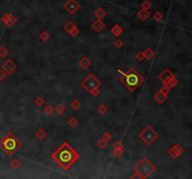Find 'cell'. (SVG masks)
Listing matches in <instances>:
<instances>
[{
	"mask_svg": "<svg viewBox=\"0 0 192 179\" xmlns=\"http://www.w3.org/2000/svg\"><path fill=\"white\" fill-rule=\"evenodd\" d=\"M79 154L67 142L63 143L51 155V158L63 170H68L71 168V166L79 159Z\"/></svg>",
	"mask_w": 192,
	"mask_h": 179,
	"instance_id": "1",
	"label": "cell"
},
{
	"mask_svg": "<svg viewBox=\"0 0 192 179\" xmlns=\"http://www.w3.org/2000/svg\"><path fill=\"white\" fill-rule=\"evenodd\" d=\"M121 81L130 91H133L143 82V78L136 71L134 67H131L127 73L123 74L121 78Z\"/></svg>",
	"mask_w": 192,
	"mask_h": 179,
	"instance_id": "2",
	"label": "cell"
},
{
	"mask_svg": "<svg viewBox=\"0 0 192 179\" xmlns=\"http://www.w3.org/2000/svg\"><path fill=\"white\" fill-rule=\"evenodd\" d=\"M20 147H21V142H19L16 139L13 133L6 134L5 137L0 141V148H2L3 151L8 156H11Z\"/></svg>",
	"mask_w": 192,
	"mask_h": 179,
	"instance_id": "3",
	"label": "cell"
},
{
	"mask_svg": "<svg viewBox=\"0 0 192 179\" xmlns=\"http://www.w3.org/2000/svg\"><path fill=\"white\" fill-rule=\"evenodd\" d=\"M156 170V167L147 159H143L135 167V171L140 178H146Z\"/></svg>",
	"mask_w": 192,
	"mask_h": 179,
	"instance_id": "4",
	"label": "cell"
},
{
	"mask_svg": "<svg viewBox=\"0 0 192 179\" xmlns=\"http://www.w3.org/2000/svg\"><path fill=\"white\" fill-rule=\"evenodd\" d=\"M82 86H83V88H84V90L86 91L91 93L94 90L99 89V87L100 86V83L93 74H89L82 81Z\"/></svg>",
	"mask_w": 192,
	"mask_h": 179,
	"instance_id": "5",
	"label": "cell"
},
{
	"mask_svg": "<svg viewBox=\"0 0 192 179\" xmlns=\"http://www.w3.org/2000/svg\"><path fill=\"white\" fill-rule=\"evenodd\" d=\"M140 138H142L143 141L147 144V145H151L155 140L158 139L159 135L156 133L150 126H147L145 129L140 133Z\"/></svg>",
	"mask_w": 192,
	"mask_h": 179,
	"instance_id": "6",
	"label": "cell"
},
{
	"mask_svg": "<svg viewBox=\"0 0 192 179\" xmlns=\"http://www.w3.org/2000/svg\"><path fill=\"white\" fill-rule=\"evenodd\" d=\"M64 7L65 10H68L69 13L74 14L75 12H77L80 10L81 6L78 4V2L76 0H68V1L64 4Z\"/></svg>",
	"mask_w": 192,
	"mask_h": 179,
	"instance_id": "7",
	"label": "cell"
},
{
	"mask_svg": "<svg viewBox=\"0 0 192 179\" xmlns=\"http://www.w3.org/2000/svg\"><path fill=\"white\" fill-rule=\"evenodd\" d=\"M2 69L7 73V74H11L12 73L15 69H16V64L13 63V61L11 59H8V61H6L3 65H2Z\"/></svg>",
	"mask_w": 192,
	"mask_h": 179,
	"instance_id": "8",
	"label": "cell"
},
{
	"mask_svg": "<svg viewBox=\"0 0 192 179\" xmlns=\"http://www.w3.org/2000/svg\"><path fill=\"white\" fill-rule=\"evenodd\" d=\"M1 20L7 26H12V25L16 23V18L11 14H4Z\"/></svg>",
	"mask_w": 192,
	"mask_h": 179,
	"instance_id": "9",
	"label": "cell"
},
{
	"mask_svg": "<svg viewBox=\"0 0 192 179\" xmlns=\"http://www.w3.org/2000/svg\"><path fill=\"white\" fill-rule=\"evenodd\" d=\"M184 151V149H183L180 146H173L170 150H169V155H171L173 159H175L177 156H179L181 153Z\"/></svg>",
	"mask_w": 192,
	"mask_h": 179,
	"instance_id": "10",
	"label": "cell"
},
{
	"mask_svg": "<svg viewBox=\"0 0 192 179\" xmlns=\"http://www.w3.org/2000/svg\"><path fill=\"white\" fill-rule=\"evenodd\" d=\"M91 27H92L93 30H95L96 32L99 33V32L102 31L104 28H105V23H104L102 21H100V20L99 19L98 21H96V22H94L92 23Z\"/></svg>",
	"mask_w": 192,
	"mask_h": 179,
	"instance_id": "11",
	"label": "cell"
},
{
	"mask_svg": "<svg viewBox=\"0 0 192 179\" xmlns=\"http://www.w3.org/2000/svg\"><path fill=\"white\" fill-rule=\"evenodd\" d=\"M172 78H173V76H172V73H170L168 70H165V71H164L163 73H161L160 76H159V79H160L165 84H168L169 81H170Z\"/></svg>",
	"mask_w": 192,
	"mask_h": 179,
	"instance_id": "12",
	"label": "cell"
},
{
	"mask_svg": "<svg viewBox=\"0 0 192 179\" xmlns=\"http://www.w3.org/2000/svg\"><path fill=\"white\" fill-rule=\"evenodd\" d=\"M79 64H80V66L83 68V69H87V68L91 65V62L87 57H83L82 60L79 62Z\"/></svg>",
	"mask_w": 192,
	"mask_h": 179,
	"instance_id": "13",
	"label": "cell"
},
{
	"mask_svg": "<svg viewBox=\"0 0 192 179\" xmlns=\"http://www.w3.org/2000/svg\"><path fill=\"white\" fill-rule=\"evenodd\" d=\"M106 14H107V12H106V10H104L102 7H99L97 10H96L95 12H94V15L97 17L98 19H103L104 17L106 16Z\"/></svg>",
	"mask_w": 192,
	"mask_h": 179,
	"instance_id": "14",
	"label": "cell"
},
{
	"mask_svg": "<svg viewBox=\"0 0 192 179\" xmlns=\"http://www.w3.org/2000/svg\"><path fill=\"white\" fill-rule=\"evenodd\" d=\"M148 17H149V12L147 11V10H143L139 12V18L141 19V20H143V21H144V20H146Z\"/></svg>",
	"mask_w": 192,
	"mask_h": 179,
	"instance_id": "15",
	"label": "cell"
},
{
	"mask_svg": "<svg viewBox=\"0 0 192 179\" xmlns=\"http://www.w3.org/2000/svg\"><path fill=\"white\" fill-rule=\"evenodd\" d=\"M166 94H164V93L162 92V91H159V92H158L156 93V94L155 95V99L156 100H158L159 103H162V102H164L165 100H166Z\"/></svg>",
	"mask_w": 192,
	"mask_h": 179,
	"instance_id": "16",
	"label": "cell"
},
{
	"mask_svg": "<svg viewBox=\"0 0 192 179\" xmlns=\"http://www.w3.org/2000/svg\"><path fill=\"white\" fill-rule=\"evenodd\" d=\"M111 32L113 34V35H115V36H119L120 35V34L122 33V28L119 26V25H115V26H113L112 28V30H111Z\"/></svg>",
	"mask_w": 192,
	"mask_h": 179,
	"instance_id": "17",
	"label": "cell"
},
{
	"mask_svg": "<svg viewBox=\"0 0 192 179\" xmlns=\"http://www.w3.org/2000/svg\"><path fill=\"white\" fill-rule=\"evenodd\" d=\"M75 27H76L75 24H74L72 22H68L67 23V25L65 26V30H66L67 32H68V33H71Z\"/></svg>",
	"mask_w": 192,
	"mask_h": 179,
	"instance_id": "18",
	"label": "cell"
},
{
	"mask_svg": "<svg viewBox=\"0 0 192 179\" xmlns=\"http://www.w3.org/2000/svg\"><path fill=\"white\" fill-rule=\"evenodd\" d=\"M37 136L39 137V139H40V140H43L45 137H46V133H45V131L43 130V129H39L38 132H37Z\"/></svg>",
	"mask_w": 192,
	"mask_h": 179,
	"instance_id": "19",
	"label": "cell"
},
{
	"mask_svg": "<svg viewBox=\"0 0 192 179\" xmlns=\"http://www.w3.org/2000/svg\"><path fill=\"white\" fill-rule=\"evenodd\" d=\"M8 55V52L7 50V49H5L4 47L0 48V58H5Z\"/></svg>",
	"mask_w": 192,
	"mask_h": 179,
	"instance_id": "20",
	"label": "cell"
},
{
	"mask_svg": "<svg viewBox=\"0 0 192 179\" xmlns=\"http://www.w3.org/2000/svg\"><path fill=\"white\" fill-rule=\"evenodd\" d=\"M66 110V108L61 105V104H59V105H57V106L55 107V111L59 114V115H61V114H63V112Z\"/></svg>",
	"mask_w": 192,
	"mask_h": 179,
	"instance_id": "21",
	"label": "cell"
},
{
	"mask_svg": "<svg viewBox=\"0 0 192 179\" xmlns=\"http://www.w3.org/2000/svg\"><path fill=\"white\" fill-rule=\"evenodd\" d=\"M81 106V104L79 103L78 101H73L72 103H71V107L73 108L74 110H77V109H79Z\"/></svg>",
	"mask_w": 192,
	"mask_h": 179,
	"instance_id": "22",
	"label": "cell"
},
{
	"mask_svg": "<svg viewBox=\"0 0 192 179\" xmlns=\"http://www.w3.org/2000/svg\"><path fill=\"white\" fill-rule=\"evenodd\" d=\"M68 124H69V126H71V127L74 128L75 126H77V124H78V121H77V119H76L75 118H71L68 121Z\"/></svg>",
	"mask_w": 192,
	"mask_h": 179,
	"instance_id": "23",
	"label": "cell"
},
{
	"mask_svg": "<svg viewBox=\"0 0 192 179\" xmlns=\"http://www.w3.org/2000/svg\"><path fill=\"white\" fill-rule=\"evenodd\" d=\"M153 55H154V53H153V52H152L150 49H148L146 52L143 53V56L146 57V58H148V59H151L153 57Z\"/></svg>",
	"mask_w": 192,
	"mask_h": 179,
	"instance_id": "24",
	"label": "cell"
},
{
	"mask_svg": "<svg viewBox=\"0 0 192 179\" xmlns=\"http://www.w3.org/2000/svg\"><path fill=\"white\" fill-rule=\"evenodd\" d=\"M153 18H154V20H156V21H160V20H162V18H163V15L160 13V12H156L155 14H154V16H153Z\"/></svg>",
	"mask_w": 192,
	"mask_h": 179,
	"instance_id": "25",
	"label": "cell"
},
{
	"mask_svg": "<svg viewBox=\"0 0 192 179\" xmlns=\"http://www.w3.org/2000/svg\"><path fill=\"white\" fill-rule=\"evenodd\" d=\"M142 7L143 8V10H148V8H150L151 7V3L150 1H144L143 4H142Z\"/></svg>",
	"mask_w": 192,
	"mask_h": 179,
	"instance_id": "26",
	"label": "cell"
},
{
	"mask_svg": "<svg viewBox=\"0 0 192 179\" xmlns=\"http://www.w3.org/2000/svg\"><path fill=\"white\" fill-rule=\"evenodd\" d=\"M11 166L12 167V168H14V169H16L17 167H19L20 166V163L18 160H12L11 163Z\"/></svg>",
	"mask_w": 192,
	"mask_h": 179,
	"instance_id": "27",
	"label": "cell"
},
{
	"mask_svg": "<svg viewBox=\"0 0 192 179\" xmlns=\"http://www.w3.org/2000/svg\"><path fill=\"white\" fill-rule=\"evenodd\" d=\"M99 111L100 112V114H105V112L107 111V107L105 106V105H101L99 107Z\"/></svg>",
	"mask_w": 192,
	"mask_h": 179,
	"instance_id": "28",
	"label": "cell"
},
{
	"mask_svg": "<svg viewBox=\"0 0 192 179\" xmlns=\"http://www.w3.org/2000/svg\"><path fill=\"white\" fill-rule=\"evenodd\" d=\"M43 103H44V101H43V99H41L40 97H38V99L35 101V104L37 105V106H40L43 105Z\"/></svg>",
	"mask_w": 192,
	"mask_h": 179,
	"instance_id": "29",
	"label": "cell"
},
{
	"mask_svg": "<svg viewBox=\"0 0 192 179\" xmlns=\"http://www.w3.org/2000/svg\"><path fill=\"white\" fill-rule=\"evenodd\" d=\"M48 37H49V36H48L47 32H43L41 35H40V39L43 40V41H46L48 39Z\"/></svg>",
	"mask_w": 192,
	"mask_h": 179,
	"instance_id": "30",
	"label": "cell"
},
{
	"mask_svg": "<svg viewBox=\"0 0 192 179\" xmlns=\"http://www.w3.org/2000/svg\"><path fill=\"white\" fill-rule=\"evenodd\" d=\"M115 46L116 48H121L122 46H123V42H122L120 39H117V40L115 42Z\"/></svg>",
	"mask_w": 192,
	"mask_h": 179,
	"instance_id": "31",
	"label": "cell"
},
{
	"mask_svg": "<svg viewBox=\"0 0 192 179\" xmlns=\"http://www.w3.org/2000/svg\"><path fill=\"white\" fill-rule=\"evenodd\" d=\"M6 72H4V70L3 69H0V81L1 80H3L5 78H6Z\"/></svg>",
	"mask_w": 192,
	"mask_h": 179,
	"instance_id": "32",
	"label": "cell"
},
{
	"mask_svg": "<svg viewBox=\"0 0 192 179\" xmlns=\"http://www.w3.org/2000/svg\"><path fill=\"white\" fill-rule=\"evenodd\" d=\"M99 147H100V148H104L106 147L107 143H106V141H105V140H102V141H100V142L99 143Z\"/></svg>",
	"mask_w": 192,
	"mask_h": 179,
	"instance_id": "33",
	"label": "cell"
},
{
	"mask_svg": "<svg viewBox=\"0 0 192 179\" xmlns=\"http://www.w3.org/2000/svg\"><path fill=\"white\" fill-rule=\"evenodd\" d=\"M52 111H53V109H52L50 106H47V107L45 108V113H46L47 115H50V114L52 113Z\"/></svg>",
	"mask_w": 192,
	"mask_h": 179,
	"instance_id": "34",
	"label": "cell"
},
{
	"mask_svg": "<svg viewBox=\"0 0 192 179\" xmlns=\"http://www.w3.org/2000/svg\"><path fill=\"white\" fill-rule=\"evenodd\" d=\"M111 138H112V136H111V134H109V133H106L105 136H102V139L109 140V139H111Z\"/></svg>",
	"mask_w": 192,
	"mask_h": 179,
	"instance_id": "35",
	"label": "cell"
},
{
	"mask_svg": "<svg viewBox=\"0 0 192 179\" xmlns=\"http://www.w3.org/2000/svg\"><path fill=\"white\" fill-rule=\"evenodd\" d=\"M142 54H143V52H138V54H137V58L140 60V61H142V60H143V57H141Z\"/></svg>",
	"mask_w": 192,
	"mask_h": 179,
	"instance_id": "36",
	"label": "cell"
}]
</instances>
